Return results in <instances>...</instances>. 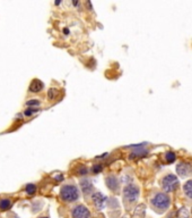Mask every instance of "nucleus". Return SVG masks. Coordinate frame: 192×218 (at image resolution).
<instances>
[{
    "label": "nucleus",
    "mask_w": 192,
    "mask_h": 218,
    "mask_svg": "<svg viewBox=\"0 0 192 218\" xmlns=\"http://www.w3.org/2000/svg\"><path fill=\"white\" fill-rule=\"evenodd\" d=\"M41 102L38 101L37 99H32V100H28L26 101V106H40Z\"/></svg>",
    "instance_id": "nucleus-18"
},
{
    "label": "nucleus",
    "mask_w": 192,
    "mask_h": 218,
    "mask_svg": "<svg viewBox=\"0 0 192 218\" xmlns=\"http://www.w3.org/2000/svg\"><path fill=\"white\" fill-rule=\"evenodd\" d=\"M145 209H146L145 205H139V206L136 208V210H135V214H136L137 216H144V214H145Z\"/></svg>",
    "instance_id": "nucleus-13"
},
{
    "label": "nucleus",
    "mask_w": 192,
    "mask_h": 218,
    "mask_svg": "<svg viewBox=\"0 0 192 218\" xmlns=\"http://www.w3.org/2000/svg\"><path fill=\"white\" fill-rule=\"evenodd\" d=\"M12 206V202L9 199H1L0 200V210H2V211H6V210L10 209Z\"/></svg>",
    "instance_id": "nucleus-11"
},
{
    "label": "nucleus",
    "mask_w": 192,
    "mask_h": 218,
    "mask_svg": "<svg viewBox=\"0 0 192 218\" xmlns=\"http://www.w3.org/2000/svg\"><path fill=\"white\" fill-rule=\"evenodd\" d=\"M123 197L124 199L129 202H135L139 197V189L136 185L129 184L124 188L123 190Z\"/></svg>",
    "instance_id": "nucleus-3"
},
{
    "label": "nucleus",
    "mask_w": 192,
    "mask_h": 218,
    "mask_svg": "<svg viewBox=\"0 0 192 218\" xmlns=\"http://www.w3.org/2000/svg\"><path fill=\"white\" fill-rule=\"evenodd\" d=\"M150 203L157 212H163L170 207V198L165 193H156L150 200Z\"/></svg>",
    "instance_id": "nucleus-1"
},
{
    "label": "nucleus",
    "mask_w": 192,
    "mask_h": 218,
    "mask_svg": "<svg viewBox=\"0 0 192 218\" xmlns=\"http://www.w3.org/2000/svg\"><path fill=\"white\" fill-rule=\"evenodd\" d=\"M54 93H56V90H54V89L49 90V92H47V97H49V99H50V100H52V99L54 98Z\"/></svg>",
    "instance_id": "nucleus-21"
},
{
    "label": "nucleus",
    "mask_w": 192,
    "mask_h": 218,
    "mask_svg": "<svg viewBox=\"0 0 192 218\" xmlns=\"http://www.w3.org/2000/svg\"><path fill=\"white\" fill-rule=\"evenodd\" d=\"M162 185H163V189H164L166 192L174 191L175 189H176V186L179 185V181H177L176 176L172 175V174H169V175H166V176L163 178Z\"/></svg>",
    "instance_id": "nucleus-4"
},
{
    "label": "nucleus",
    "mask_w": 192,
    "mask_h": 218,
    "mask_svg": "<svg viewBox=\"0 0 192 218\" xmlns=\"http://www.w3.org/2000/svg\"><path fill=\"white\" fill-rule=\"evenodd\" d=\"M41 218H47V217H41Z\"/></svg>",
    "instance_id": "nucleus-27"
},
{
    "label": "nucleus",
    "mask_w": 192,
    "mask_h": 218,
    "mask_svg": "<svg viewBox=\"0 0 192 218\" xmlns=\"http://www.w3.org/2000/svg\"><path fill=\"white\" fill-rule=\"evenodd\" d=\"M176 172L180 176L185 177V176H189L190 174H191L192 169H191V166H190L189 164H184V162H182V164H179L176 166Z\"/></svg>",
    "instance_id": "nucleus-7"
},
{
    "label": "nucleus",
    "mask_w": 192,
    "mask_h": 218,
    "mask_svg": "<svg viewBox=\"0 0 192 218\" xmlns=\"http://www.w3.org/2000/svg\"><path fill=\"white\" fill-rule=\"evenodd\" d=\"M43 88H44V84L42 83L40 80H33L32 83H31V85H30V91L33 93H36V92L42 91Z\"/></svg>",
    "instance_id": "nucleus-9"
},
{
    "label": "nucleus",
    "mask_w": 192,
    "mask_h": 218,
    "mask_svg": "<svg viewBox=\"0 0 192 218\" xmlns=\"http://www.w3.org/2000/svg\"><path fill=\"white\" fill-rule=\"evenodd\" d=\"M91 212L87 209V207L83 205H78L72 209V218H89Z\"/></svg>",
    "instance_id": "nucleus-5"
},
{
    "label": "nucleus",
    "mask_w": 192,
    "mask_h": 218,
    "mask_svg": "<svg viewBox=\"0 0 192 218\" xmlns=\"http://www.w3.org/2000/svg\"><path fill=\"white\" fill-rule=\"evenodd\" d=\"M25 191L28 194H34L36 192V186L34 184H27L26 188H25Z\"/></svg>",
    "instance_id": "nucleus-15"
},
{
    "label": "nucleus",
    "mask_w": 192,
    "mask_h": 218,
    "mask_svg": "<svg viewBox=\"0 0 192 218\" xmlns=\"http://www.w3.org/2000/svg\"><path fill=\"white\" fill-rule=\"evenodd\" d=\"M87 6L89 7V9H91V10H92V9H93V5H92V3H89V1H88V3H87Z\"/></svg>",
    "instance_id": "nucleus-22"
},
{
    "label": "nucleus",
    "mask_w": 192,
    "mask_h": 218,
    "mask_svg": "<svg viewBox=\"0 0 192 218\" xmlns=\"http://www.w3.org/2000/svg\"><path fill=\"white\" fill-rule=\"evenodd\" d=\"M38 109H33V108H30V109H26L25 110V116H31V115H33L34 113H37Z\"/></svg>",
    "instance_id": "nucleus-19"
},
{
    "label": "nucleus",
    "mask_w": 192,
    "mask_h": 218,
    "mask_svg": "<svg viewBox=\"0 0 192 218\" xmlns=\"http://www.w3.org/2000/svg\"><path fill=\"white\" fill-rule=\"evenodd\" d=\"M177 216H179V218H189V211L186 208H181L177 212Z\"/></svg>",
    "instance_id": "nucleus-14"
},
{
    "label": "nucleus",
    "mask_w": 192,
    "mask_h": 218,
    "mask_svg": "<svg viewBox=\"0 0 192 218\" xmlns=\"http://www.w3.org/2000/svg\"><path fill=\"white\" fill-rule=\"evenodd\" d=\"M102 165H95L94 167H93V173L94 174H98L102 170Z\"/></svg>",
    "instance_id": "nucleus-20"
},
{
    "label": "nucleus",
    "mask_w": 192,
    "mask_h": 218,
    "mask_svg": "<svg viewBox=\"0 0 192 218\" xmlns=\"http://www.w3.org/2000/svg\"><path fill=\"white\" fill-rule=\"evenodd\" d=\"M72 5H74V6H78V3H77V1H72Z\"/></svg>",
    "instance_id": "nucleus-24"
},
{
    "label": "nucleus",
    "mask_w": 192,
    "mask_h": 218,
    "mask_svg": "<svg viewBox=\"0 0 192 218\" xmlns=\"http://www.w3.org/2000/svg\"><path fill=\"white\" fill-rule=\"evenodd\" d=\"M60 197L66 202H72V201L78 200L79 198V191L72 184H67V185L62 186L61 191H60Z\"/></svg>",
    "instance_id": "nucleus-2"
},
{
    "label": "nucleus",
    "mask_w": 192,
    "mask_h": 218,
    "mask_svg": "<svg viewBox=\"0 0 192 218\" xmlns=\"http://www.w3.org/2000/svg\"><path fill=\"white\" fill-rule=\"evenodd\" d=\"M96 218H104V216H103V215H101V216H97Z\"/></svg>",
    "instance_id": "nucleus-25"
},
{
    "label": "nucleus",
    "mask_w": 192,
    "mask_h": 218,
    "mask_svg": "<svg viewBox=\"0 0 192 218\" xmlns=\"http://www.w3.org/2000/svg\"><path fill=\"white\" fill-rule=\"evenodd\" d=\"M88 173V169L86 166H83V165H80L79 167L77 168V174H79V175H86V174Z\"/></svg>",
    "instance_id": "nucleus-16"
},
{
    "label": "nucleus",
    "mask_w": 192,
    "mask_h": 218,
    "mask_svg": "<svg viewBox=\"0 0 192 218\" xmlns=\"http://www.w3.org/2000/svg\"><path fill=\"white\" fill-rule=\"evenodd\" d=\"M122 218H130L129 216H124V217H122Z\"/></svg>",
    "instance_id": "nucleus-26"
},
{
    "label": "nucleus",
    "mask_w": 192,
    "mask_h": 218,
    "mask_svg": "<svg viewBox=\"0 0 192 218\" xmlns=\"http://www.w3.org/2000/svg\"><path fill=\"white\" fill-rule=\"evenodd\" d=\"M106 185L110 190L116 192L119 190V181L115 176H109L106 177Z\"/></svg>",
    "instance_id": "nucleus-8"
},
{
    "label": "nucleus",
    "mask_w": 192,
    "mask_h": 218,
    "mask_svg": "<svg viewBox=\"0 0 192 218\" xmlns=\"http://www.w3.org/2000/svg\"><path fill=\"white\" fill-rule=\"evenodd\" d=\"M92 199H93V202H94L95 207H96V209L97 210L104 209L105 202H106V197H105L104 194L100 193V192H96V193L93 194Z\"/></svg>",
    "instance_id": "nucleus-6"
},
{
    "label": "nucleus",
    "mask_w": 192,
    "mask_h": 218,
    "mask_svg": "<svg viewBox=\"0 0 192 218\" xmlns=\"http://www.w3.org/2000/svg\"><path fill=\"white\" fill-rule=\"evenodd\" d=\"M175 159H176V156H175V153H173V152H167V153H166V162H175Z\"/></svg>",
    "instance_id": "nucleus-17"
},
{
    "label": "nucleus",
    "mask_w": 192,
    "mask_h": 218,
    "mask_svg": "<svg viewBox=\"0 0 192 218\" xmlns=\"http://www.w3.org/2000/svg\"><path fill=\"white\" fill-rule=\"evenodd\" d=\"M80 188L83 190L84 194H89L93 190V184L88 179H81L80 181Z\"/></svg>",
    "instance_id": "nucleus-10"
},
{
    "label": "nucleus",
    "mask_w": 192,
    "mask_h": 218,
    "mask_svg": "<svg viewBox=\"0 0 192 218\" xmlns=\"http://www.w3.org/2000/svg\"><path fill=\"white\" fill-rule=\"evenodd\" d=\"M183 189H184V192H185L186 195H188V197L191 198V199H192V179L188 181V182H186L185 184H184Z\"/></svg>",
    "instance_id": "nucleus-12"
},
{
    "label": "nucleus",
    "mask_w": 192,
    "mask_h": 218,
    "mask_svg": "<svg viewBox=\"0 0 192 218\" xmlns=\"http://www.w3.org/2000/svg\"><path fill=\"white\" fill-rule=\"evenodd\" d=\"M63 33H66V34H69V30H68V29H65V30H63Z\"/></svg>",
    "instance_id": "nucleus-23"
}]
</instances>
